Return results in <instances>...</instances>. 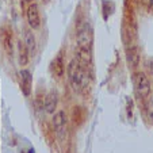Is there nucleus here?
Wrapping results in <instances>:
<instances>
[{
	"label": "nucleus",
	"instance_id": "obj_11",
	"mask_svg": "<svg viewBox=\"0 0 153 153\" xmlns=\"http://www.w3.org/2000/svg\"><path fill=\"white\" fill-rule=\"evenodd\" d=\"M18 56H19L20 65H22V67L27 65V62H29V50H27L25 42H22V41L18 42Z\"/></svg>",
	"mask_w": 153,
	"mask_h": 153
},
{
	"label": "nucleus",
	"instance_id": "obj_3",
	"mask_svg": "<svg viewBox=\"0 0 153 153\" xmlns=\"http://www.w3.org/2000/svg\"><path fill=\"white\" fill-rule=\"evenodd\" d=\"M53 125H54L56 133L61 142L68 141V123H67V115L65 111L60 110L53 117Z\"/></svg>",
	"mask_w": 153,
	"mask_h": 153
},
{
	"label": "nucleus",
	"instance_id": "obj_7",
	"mask_svg": "<svg viewBox=\"0 0 153 153\" xmlns=\"http://www.w3.org/2000/svg\"><path fill=\"white\" fill-rule=\"evenodd\" d=\"M126 61L129 64L130 68H137L141 61V56H140V50L137 46H130L126 49Z\"/></svg>",
	"mask_w": 153,
	"mask_h": 153
},
{
	"label": "nucleus",
	"instance_id": "obj_12",
	"mask_svg": "<svg viewBox=\"0 0 153 153\" xmlns=\"http://www.w3.org/2000/svg\"><path fill=\"white\" fill-rule=\"evenodd\" d=\"M25 45H26L29 53H33L35 50V38L33 35V33L26 31V34H25Z\"/></svg>",
	"mask_w": 153,
	"mask_h": 153
},
{
	"label": "nucleus",
	"instance_id": "obj_14",
	"mask_svg": "<svg viewBox=\"0 0 153 153\" xmlns=\"http://www.w3.org/2000/svg\"><path fill=\"white\" fill-rule=\"evenodd\" d=\"M150 71H152V73H153V61L150 62Z\"/></svg>",
	"mask_w": 153,
	"mask_h": 153
},
{
	"label": "nucleus",
	"instance_id": "obj_13",
	"mask_svg": "<svg viewBox=\"0 0 153 153\" xmlns=\"http://www.w3.org/2000/svg\"><path fill=\"white\" fill-rule=\"evenodd\" d=\"M142 1V4H144V6H146L148 8H152L153 7V0H141Z\"/></svg>",
	"mask_w": 153,
	"mask_h": 153
},
{
	"label": "nucleus",
	"instance_id": "obj_10",
	"mask_svg": "<svg viewBox=\"0 0 153 153\" xmlns=\"http://www.w3.org/2000/svg\"><path fill=\"white\" fill-rule=\"evenodd\" d=\"M57 94L56 92H50L49 95L46 96V99H45V110H46V113L52 114L56 111V108H57Z\"/></svg>",
	"mask_w": 153,
	"mask_h": 153
},
{
	"label": "nucleus",
	"instance_id": "obj_1",
	"mask_svg": "<svg viewBox=\"0 0 153 153\" xmlns=\"http://www.w3.org/2000/svg\"><path fill=\"white\" fill-rule=\"evenodd\" d=\"M68 79L72 88L79 92L85 90L90 83V77L85 68H83V65L77 60H72L68 65Z\"/></svg>",
	"mask_w": 153,
	"mask_h": 153
},
{
	"label": "nucleus",
	"instance_id": "obj_4",
	"mask_svg": "<svg viewBox=\"0 0 153 153\" xmlns=\"http://www.w3.org/2000/svg\"><path fill=\"white\" fill-rule=\"evenodd\" d=\"M133 81L136 90L141 98H148L150 95V81L144 72H136L133 76Z\"/></svg>",
	"mask_w": 153,
	"mask_h": 153
},
{
	"label": "nucleus",
	"instance_id": "obj_2",
	"mask_svg": "<svg viewBox=\"0 0 153 153\" xmlns=\"http://www.w3.org/2000/svg\"><path fill=\"white\" fill-rule=\"evenodd\" d=\"M91 46H92V33L88 26H84L77 33V54L91 56Z\"/></svg>",
	"mask_w": 153,
	"mask_h": 153
},
{
	"label": "nucleus",
	"instance_id": "obj_9",
	"mask_svg": "<svg viewBox=\"0 0 153 153\" xmlns=\"http://www.w3.org/2000/svg\"><path fill=\"white\" fill-rule=\"evenodd\" d=\"M52 71L57 77L64 76V71H65V65H64V58L61 54H58L54 60L52 61Z\"/></svg>",
	"mask_w": 153,
	"mask_h": 153
},
{
	"label": "nucleus",
	"instance_id": "obj_15",
	"mask_svg": "<svg viewBox=\"0 0 153 153\" xmlns=\"http://www.w3.org/2000/svg\"><path fill=\"white\" fill-rule=\"evenodd\" d=\"M29 1H33V0H29Z\"/></svg>",
	"mask_w": 153,
	"mask_h": 153
},
{
	"label": "nucleus",
	"instance_id": "obj_8",
	"mask_svg": "<svg viewBox=\"0 0 153 153\" xmlns=\"http://www.w3.org/2000/svg\"><path fill=\"white\" fill-rule=\"evenodd\" d=\"M20 81H22V91L26 96L30 95L31 92V83H33V79L31 75H30L29 71H22L20 72Z\"/></svg>",
	"mask_w": 153,
	"mask_h": 153
},
{
	"label": "nucleus",
	"instance_id": "obj_6",
	"mask_svg": "<svg viewBox=\"0 0 153 153\" xmlns=\"http://www.w3.org/2000/svg\"><path fill=\"white\" fill-rule=\"evenodd\" d=\"M0 41H1V46L4 52L8 56H12L14 53V43H12V31L8 27H3L0 30Z\"/></svg>",
	"mask_w": 153,
	"mask_h": 153
},
{
	"label": "nucleus",
	"instance_id": "obj_5",
	"mask_svg": "<svg viewBox=\"0 0 153 153\" xmlns=\"http://www.w3.org/2000/svg\"><path fill=\"white\" fill-rule=\"evenodd\" d=\"M26 16L31 29H38L41 26V15H39V8H38L37 3H31L27 7Z\"/></svg>",
	"mask_w": 153,
	"mask_h": 153
}]
</instances>
